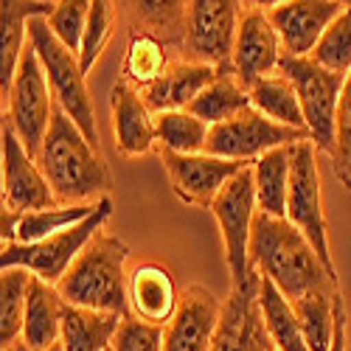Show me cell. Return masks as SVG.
Instances as JSON below:
<instances>
[{"label":"cell","instance_id":"obj_1","mask_svg":"<svg viewBox=\"0 0 351 351\" xmlns=\"http://www.w3.org/2000/svg\"><path fill=\"white\" fill-rule=\"evenodd\" d=\"M37 163L60 206H87L110 191V169L101 152L56 104Z\"/></svg>","mask_w":351,"mask_h":351},{"label":"cell","instance_id":"obj_2","mask_svg":"<svg viewBox=\"0 0 351 351\" xmlns=\"http://www.w3.org/2000/svg\"><path fill=\"white\" fill-rule=\"evenodd\" d=\"M250 265L267 281H273L289 301H298L320 289H337V281L326 273L309 239L289 219L265 214L256 217Z\"/></svg>","mask_w":351,"mask_h":351},{"label":"cell","instance_id":"obj_3","mask_svg":"<svg viewBox=\"0 0 351 351\" xmlns=\"http://www.w3.org/2000/svg\"><path fill=\"white\" fill-rule=\"evenodd\" d=\"M130 245L101 230L71 265L65 278L56 284L60 295L71 306L130 317Z\"/></svg>","mask_w":351,"mask_h":351},{"label":"cell","instance_id":"obj_4","mask_svg":"<svg viewBox=\"0 0 351 351\" xmlns=\"http://www.w3.org/2000/svg\"><path fill=\"white\" fill-rule=\"evenodd\" d=\"M28 40H32L43 71L48 76L51 93L68 119L82 130V135L99 149V130H96V107L87 93V73L79 65V56L71 53L60 40L53 37L45 17L28 20Z\"/></svg>","mask_w":351,"mask_h":351},{"label":"cell","instance_id":"obj_5","mask_svg":"<svg viewBox=\"0 0 351 351\" xmlns=\"http://www.w3.org/2000/svg\"><path fill=\"white\" fill-rule=\"evenodd\" d=\"M110 214H112V199L101 197L96 214H90L76 228L53 233V237L43 239V242H34V245H23V242L3 245V250H0V270L23 267L32 276H37V278H43V281L56 287L65 278V273L71 270L73 261L82 256V250L93 242L96 233H101V228L110 219Z\"/></svg>","mask_w":351,"mask_h":351},{"label":"cell","instance_id":"obj_6","mask_svg":"<svg viewBox=\"0 0 351 351\" xmlns=\"http://www.w3.org/2000/svg\"><path fill=\"white\" fill-rule=\"evenodd\" d=\"M281 76L292 82L304 110V121L309 141L315 143V149L332 155L335 152V130H337V107L346 79L343 73H332L329 68L317 65L312 56H284Z\"/></svg>","mask_w":351,"mask_h":351},{"label":"cell","instance_id":"obj_7","mask_svg":"<svg viewBox=\"0 0 351 351\" xmlns=\"http://www.w3.org/2000/svg\"><path fill=\"white\" fill-rule=\"evenodd\" d=\"M6 101H9V112L3 119L17 132L20 143L25 146V152L32 158H37L43 149V141L48 135L51 119H53L56 99L51 93L48 76L43 71V62H40L32 40H28V45L20 56V65H17V73H14Z\"/></svg>","mask_w":351,"mask_h":351},{"label":"cell","instance_id":"obj_8","mask_svg":"<svg viewBox=\"0 0 351 351\" xmlns=\"http://www.w3.org/2000/svg\"><path fill=\"white\" fill-rule=\"evenodd\" d=\"M287 219L295 225L315 253L324 261L326 273L337 281L335 258L329 250V230L324 217V194H320V171H317V149L312 141L292 146V174H289V197H287Z\"/></svg>","mask_w":351,"mask_h":351},{"label":"cell","instance_id":"obj_9","mask_svg":"<svg viewBox=\"0 0 351 351\" xmlns=\"http://www.w3.org/2000/svg\"><path fill=\"white\" fill-rule=\"evenodd\" d=\"M211 214L217 217L222 245H225V261L233 278V287L247 281L253 265H250V239H253V225L258 217L256 206V180H253V166L242 169L237 178L228 180V186L214 199Z\"/></svg>","mask_w":351,"mask_h":351},{"label":"cell","instance_id":"obj_10","mask_svg":"<svg viewBox=\"0 0 351 351\" xmlns=\"http://www.w3.org/2000/svg\"><path fill=\"white\" fill-rule=\"evenodd\" d=\"M304 141H309V132L276 124L256 107H247L237 119H230L219 127H211L206 152L214 158H225V160L256 163L261 155L281 149V146L304 143Z\"/></svg>","mask_w":351,"mask_h":351},{"label":"cell","instance_id":"obj_11","mask_svg":"<svg viewBox=\"0 0 351 351\" xmlns=\"http://www.w3.org/2000/svg\"><path fill=\"white\" fill-rule=\"evenodd\" d=\"M239 17H242V3H233V0H194V3H189L186 43H183L189 62L211 65L222 71L230 68Z\"/></svg>","mask_w":351,"mask_h":351},{"label":"cell","instance_id":"obj_12","mask_svg":"<svg viewBox=\"0 0 351 351\" xmlns=\"http://www.w3.org/2000/svg\"><path fill=\"white\" fill-rule=\"evenodd\" d=\"M281 60H284V48L265 6L242 3L237 45H233V60H230V71L237 76V82L245 90H250L258 79L273 76L281 68Z\"/></svg>","mask_w":351,"mask_h":351},{"label":"cell","instance_id":"obj_13","mask_svg":"<svg viewBox=\"0 0 351 351\" xmlns=\"http://www.w3.org/2000/svg\"><path fill=\"white\" fill-rule=\"evenodd\" d=\"M258 289L261 273L253 267L247 281L233 287L228 301L222 304L211 351H276L265 326V317H261Z\"/></svg>","mask_w":351,"mask_h":351},{"label":"cell","instance_id":"obj_14","mask_svg":"<svg viewBox=\"0 0 351 351\" xmlns=\"http://www.w3.org/2000/svg\"><path fill=\"white\" fill-rule=\"evenodd\" d=\"M0 141H3V208L32 214L60 206L37 158L25 152V146L20 143L17 132L6 119L3 130H0Z\"/></svg>","mask_w":351,"mask_h":351},{"label":"cell","instance_id":"obj_15","mask_svg":"<svg viewBox=\"0 0 351 351\" xmlns=\"http://www.w3.org/2000/svg\"><path fill=\"white\" fill-rule=\"evenodd\" d=\"M160 160L166 166L169 183L183 202L199 208H211L219 191L233 180L242 169L253 163H239V160H225L214 158L208 152L199 155H174V152H160Z\"/></svg>","mask_w":351,"mask_h":351},{"label":"cell","instance_id":"obj_16","mask_svg":"<svg viewBox=\"0 0 351 351\" xmlns=\"http://www.w3.org/2000/svg\"><path fill=\"white\" fill-rule=\"evenodd\" d=\"M278 32L284 56H312L326 28L343 14L337 0H295V3H261Z\"/></svg>","mask_w":351,"mask_h":351},{"label":"cell","instance_id":"obj_17","mask_svg":"<svg viewBox=\"0 0 351 351\" xmlns=\"http://www.w3.org/2000/svg\"><path fill=\"white\" fill-rule=\"evenodd\" d=\"M222 304L211 289L191 284L180 295L178 315L163 329V351H211Z\"/></svg>","mask_w":351,"mask_h":351},{"label":"cell","instance_id":"obj_18","mask_svg":"<svg viewBox=\"0 0 351 351\" xmlns=\"http://www.w3.org/2000/svg\"><path fill=\"white\" fill-rule=\"evenodd\" d=\"M110 110H112V135L119 152L124 158L149 155L152 146L158 143V130H155V112L146 107L141 90H135L132 84L121 79L110 93Z\"/></svg>","mask_w":351,"mask_h":351},{"label":"cell","instance_id":"obj_19","mask_svg":"<svg viewBox=\"0 0 351 351\" xmlns=\"http://www.w3.org/2000/svg\"><path fill=\"white\" fill-rule=\"evenodd\" d=\"M178 306H180V292L169 267L158 265V261H146V265H138L130 273L132 317L166 329L171 324V317L178 315Z\"/></svg>","mask_w":351,"mask_h":351},{"label":"cell","instance_id":"obj_20","mask_svg":"<svg viewBox=\"0 0 351 351\" xmlns=\"http://www.w3.org/2000/svg\"><path fill=\"white\" fill-rule=\"evenodd\" d=\"M225 71H230V68H225ZM219 73H222V68L199 65V62H171L169 71L155 84L141 90V96L155 115L169 112V110H189V104L206 90Z\"/></svg>","mask_w":351,"mask_h":351},{"label":"cell","instance_id":"obj_21","mask_svg":"<svg viewBox=\"0 0 351 351\" xmlns=\"http://www.w3.org/2000/svg\"><path fill=\"white\" fill-rule=\"evenodd\" d=\"M62 309L65 298L60 289L43 278H32L28 284V304H25V324H23V343L34 351H48L62 337Z\"/></svg>","mask_w":351,"mask_h":351},{"label":"cell","instance_id":"obj_22","mask_svg":"<svg viewBox=\"0 0 351 351\" xmlns=\"http://www.w3.org/2000/svg\"><path fill=\"white\" fill-rule=\"evenodd\" d=\"M53 6L56 3H17V0H6L0 6V93H3V101L12 90L20 56L28 45V20L48 17Z\"/></svg>","mask_w":351,"mask_h":351},{"label":"cell","instance_id":"obj_23","mask_svg":"<svg viewBox=\"0 0 351 351\" xmlns=\"http://www.w3.org/2000/svg\"><path fill=\"white\" fill-rule=\"evenodd\" d=\"M121 324H124L121 315H107L65 304L60 343L65 351H110Z\"/></svg>","mask_w":351,"mask_h":351},{"label":"cell","instance_id":"obj_24","mask_svg":"<svg viewBox=\"0 0 351 351\" xmlns=\"http://www.w3.org/2000/svg\"><path fill=\"white\" fill-rule=\"evenodd\" d=\"M289 174H292V146H281L253 163L256 180V206L258 214L287 219V197H289Z\"/></svg>","mask_w":351,"mask_h":351},{"label":"cell","instance_id":"obj_25","mask_svg":"<svg viewBox=\"0 0 351 351\" xmlns=\"http://www.w3.org/2000/svg\"><path fill=\"white\" fill-rule=\"evenodd\" d=\"M258 306H261V317H265V326H267V335H270L276 351H309L304 332H301V320L295 315V306H292V301L265 276H261Z\"/></svg>","mask_w":351,"mask_h":351},{"label":"cell","instance_id":"obj_26","mask_svg":"<svg viewBox=\"0 0 351 351\" xmlns=\"http://www.w3.org/2000/svg\"><path fill=\"white\" fill-rule=\"evenodd\" d=\"M247 107H253L250 90H245L237 82L233 71H222L206 90L189 104V112L197 115L199 121H206L208 127H219L230 119H237Z\"/></svg>","mask_w":351,"mask_h":351},{"label":"cell","instance_id":"obj_27","mask_svg":"<svg viewBox=\"0 0 351 351\" xmlns=\"http://www.w3.org/2000/svg\"><path fill=\"white\" fill-rule=\"evenodd\" d=\"M250 101L258 112H265L267 119H273L276 124L292 127V130H304L306 132V121H304V110L298 101V93L292 82L281 73L258 79L250 87Z\"/></svg>","mask_w":351,"mask_h":351},{"label":"cell","instance_id":"obj_28","mask_svg":"<svg viewBox=\"0 0 351 351\" xmlns=\"http://www.w3.org/2000/svg\"><path fill=\"white\" fill-rule=\"evenodd\" d=\"M337 295H340V289H320V292H309V295L292 301L309 351H332L335 326H337V317H335Z\"/></svg>","mask_w":351,"mask_h":351},{"label":"cell","instance_id":"obj_29","mask_svg":"<svg viewBox=\"0 0 351 351\" xmlns=\"http://www.w3.org/2000/svg\"><path fill=\"white\" fill-rule=\"evenodd\" d=\"M155 130H158V143L160 152H174V155H199L206 152L211 127L199 121L189 110H169L155 115Z\"/></svg>","mask_w":351,"mask_h":351},{"label":"cell","instance_id":"obj_30","mask_svg":"<svg viewBox=\"0 0 351 351\" xmlns=\"http://www.w3.org/2000/svg\"><path fill=\"white\" fill-rule=\"evenodd\" d=\"M32 278L34 276L23 267H12L0 273V346H3V351H9L23 337Z\"/></svg>","mask_w":351,"mask_h":351},{"label":"cell","instance_id":"obj_31","mask_svg":"<svg viewBox=\"0 0 351 351\" xmlns=\"http://www.w3.org/2000/svg\"><path fill=\"white\" fill-rule=\"evenodd\" d=\"M169 51L166 43H160L152 34H132L124 56V82L132 84L135 90H146L169 71Z\"/></svg>","mask_w":351,"mask_h":351},{"label":"cell","instance_id":"obj_32","mask_svg":"<svg viewBox=\"0 0 351 351\" xmlns=\"http://www.w3.org/2000/svg\"><path fill=\"white\" fill-rule=\"evenodd\" d=\"M96 208H99V202H87V206H56V208H45V211L23 214L20 228H17V242H23V245L43 242V239L53 237V233L76 228L90 214H96Z\"/></svg>","mask_w":351,"mask_h":351},{"label":"cell","instance_id":"obj_33","mask_svg":"<svg viewBox=\"0 0 351 351\" xmlns=\"http://www.w3.org/2000/svg\"><path fill=\"white\" fill-rule=\"evenodd\" d=\"M127 12L146 25L143 32L158 37L166 45H183L186 43V20L189 3H124Z\"/></svg>","mask_w":351,"mask_h":351},{"label":"cell","instance_id":"obj_34","mask_svg":"<svg viewBox=\"0 0 351 351\" xmlns=\"http://www.w3.org/2000/svg\"><path fill=\"white\" fill-rule=\"evenodd\" d=\"M312 60L332 73H351V3H346L343 14L326 28V34L312 51Z\"/></svg>","mask_w":351,"mask_h":351},{"label":"cell","instance_id":"obj_35","mask_svg":"<svg viewBox=\"0 0 351 351\" xmlns=\"http://www.w3.org/2000/svg\"><path fill=\"white\" fill-rule=\"evenodd\" d=\"M90 6L93 3H87V0H62V3H56L53 12L45 17L53 37L76 56L82 51V40H84L87 17H90Z\"/></svg>","mask_w":351,"mask_h":351},{"label":"cell","instance_id":"obj_36","mask_svg":"<svg viewBox=\"0 0 351 351\" xmlns=\"http://www.w3.org/2000/svg\"><path fill=\"white\" fill-rule=\"evenodd\" d=\"M112 14H115V3H107V0H96L90 6V17H87L84 40H82V51H79V65L84 73H90V68L96 65V60L101 56L107 40H110Z\"/></svg>","mask_w":351,"mask_h":351},{"label":"cell","instance_id":"obj_37","mask_svg":"<svg viewBox=\"0 0 351 351\" xmlns=\"http://www.w3.org/2000/svg\"><path fill=\"white\" fill-rule=\"evenodd\" d=\"M335 178L351 191V73L346 79L340 107H337V130H335V152H332Z\"/></svg>","mask_w":351,"mask_h":351},{"label":"cell","instance_id":"obj_38","mask_svg":"<svg viewBox=\"0 0 351 351\" xmlns=\"http://www.w3.org/2000/svg\"><path fill=\"white\" fill-rule=\"evenodd\" d=\"M112 351H163V329L130 315L112 340Z\"/></svg>","mask_w":351,"mask_h":351},{"label":"cell","instance_id":"obj_39","mask_svg":"<svg viewBox=\"0 0 351 351\" xmlns=\"http://www.w3.org/2000/svg\"><path fill=\"white\" fill-rule=\"evenodd\" d=\"M335 317H337V326H335V343H332V351H346V309H343V295H337Z\"/></svg>","mask_w":351,"mask_h":351},{"label":"cell","instance_id":"obj_40","mask_svg":"<svg viewBox=\"0 0 351 351\" xmlns=\"http://www.w3.org/2000/svg\"><path fill=\"white\" fill-rule=\"evenodd\" d=\"M9 351H34V348H28V346L20 340V343H14ZM48 351H65V348H62V343H56V346H53V348H48Z\"/></svg>","mask_w":351,"mask_h":351},{"label":"cell","instance_id":"obj_41","mask_svg":"<svg viewBox=\"0 0 351 351\" xmlns=\"http://www.w3.org/2000/svg\"><path fill=\"white\" fill-rule=\"evenodd\" d=\"M110 351H112V348H110Z\"/></svg>","mask_w":351,"mask_h":351}]
</instances>
